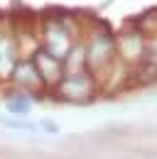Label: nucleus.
Wrapping results in <instances>:
<instances>
[{
	"instance_id": "nucleus-1",
	"label": "nucleus",
	"mask_w": 157,
	"mask_h": 159,
	"mask_svg": "<svg viewBox=\"0 0 157 159\" xmlns=\"http://www.w3.org/2000/svg\"><path fill=\"white\" fill-rule=\"evenodd\" d=\"M81 37H83V25L71 15L49 12L37 22L39 47L61 61L71 54V49L81 42Z\"/></svg>"
},
{
	"instance_id": "nucleus-2",
	"label": "nucleus",
	"mask_w": 157,
	"mask_h": 159,
	"mask_svg": "<svg viewBox=\"0 0 157 159\" xmlns=\"http://www.w3.org/2000/svg\"><path fill=\"white\" fill-rule=\"evenodd\" d=\"M83 57H86V71L96 76L98 86L101 81L111 74V69L118 64V47H116V32L108 25H83Z\"/></svg>"
},
{
	"instance_id": "nucleus-3",
	"label": "nucleus",
	"mask_w": 157,
	"mask_h": 159,
	"mask_svg": "<svg viewBox=\"0 0 157 159\" xmlns=\"http://www.w3.org/2000/svg\"><path fill=\"white\" fill-rule=\"evenodd\" d=\"M61 103H71V105H86L91 100L101 96V86H98L96 76L86 69L81 71H66L64 79L54 86V91L49 93Z\"/></svg>"
},
{
	"instance_id": "nucleus-4",
	"label": "nucleus",
	"mask_w": 157,
	"mask_h": 159,
	"mask_svg": "<svg viewBox=\"0 0 157 159\" xmlns=\"http://www.w3.org/2000/svg\"><path fill=\"white\" fill-rule=\"evenodd\" d=\"M116 47H118V61L128 69L135 71L137 66L145 61V54H147V37L137 30L135 25L125 27L116 32Z\"/></svg>"
},
{
	"instance_id": "nucleus-5",
	"label": "nucleus",
	"mask_w": 157,
	"mask_h": 159,
	"mask_svg": "<svg viewBox=\"0 0 157 159\" xmlns=\"http://www.w3.org/2000/svg\"><path fill=\"white\" fill-rule=\"evenodd\" d=\"M22 59V49L17 42V32L12 22L0 25V86H7L15 66Z\"/></svg>"
},
{
	"instance_id": "nucleus-6",
	"label": "nucleus",
	"mask_w": 157,
	"mask_h": 159,
	"mask_svg": "<svg viewBox=\"0 0 157 159\" xmlns=\"http://www.w3.org/2000/svg\"><path fill=\"white\" fill-rule=\"evenodd\" d=\"M7 86L12 91H22V93L35 96V98L47 93V88H44V83H42V79H39V74H37V69H35V64H32L30 57H22L20 59V64L15 66Z\"/></svg>"
},
{
	"instance_id": "nucleus-7",
	"label": "nucleus",
	"mask_w": 157,
	"mask_h": 159,
	"mask_svg": "<svg viewBox=\"0 0 157 159\" xmlns=\"http://www.w3.org/2000/svg\"><path fill=\"white\" fill-rule=\"evenodd\" d=\"M30 59L35 64V69H37V74H39V79H42V83H44V88H47V93H52L54 86H57L59 81L64 79V74H66L64 61L57 59V57H52V54L44 52L42 47H39Z\"/></svg>"
},
{
	"instance_id": "nucleus-8",
	"label": "nucleus",
	"mask_w": 157,
	"mask_h": 159,
	"mask_svg": "<svg viewBox=\"0 0 157 159\" xmlns=\"http://www.w3.org/2000/svg\"><path fill=\"white\" fill-rule=\"evenodd\" d=\"M35 100H37L35 96H27L22 91H12L10 88V93L2 96L5 115H10V118H27L32 113V108H35Z\"/></svg>"
},
{
	"instance_id": "nucleus-9",
	"label": "nucleus",
	"mask_w": 157,
	"mask_h": 159,
	"mask_svg": "<svg viewBox=\"0 0 157 159\" xmlns=\"http://www.w3.org/2000/svg\"><path fill=\"white\" fill-rule=\"evenodd\" d=\"M0 125L5 127H12V130H27V132H35L39 130V122L27 118H10V115H0Z\"/></svg>"
},
{
	"instance_id": "nucleus-10",
	"label": "nucleus",
	"mask_w": 157,
	"mask_h": 159,
	"mask_svg": "<svg viewBox=\"0 0 157 159\" xmlns=\"http://www.w3.org/2000/svg\"><path fill=\"white\" fill-rule=\"evenodd\" d=\"M39 127H42L44 132H52V135H54V132H59V125L54 122V120H49V118L39 120Z\"/></svg>"
}]
</instances>
